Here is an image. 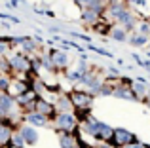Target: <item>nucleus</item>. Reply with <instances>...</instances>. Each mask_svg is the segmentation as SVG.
Instances as JSON below:
<instances>
[{"label": "nucleus", "mask_w": 150, "mask_h": 148, "mask_svg": "<svg viewBox=\"0 0 150 148\" xmlns=\"http://www.w3.org/2000/svg\"><path fill=\"white\" fill-rule=\"evenodd\" d=\"M59 142H61V148H76L74 137L70 133H63L61 137H59Z\"/></svg>", "instance_id": "obj_5"}, {"label": "nucleus", "mask_w": 150, "mask_h": 148, "mask_svg": "<svg viewBox=\"0 0 150 148\" xmlns=\"http://www.w3.org/2000/svg\"><path fill=\"white\" fill-rule=\"evenodd\" d=\"M21 139L25 142H29V144H34V142L38 141V135H36V131L33 129V127H29V125H25L21 129Z\"/></svg>", "instance_id": "obj_4"}, {"label": "nucleus", "mask_w": 150, "mask_h": 148, "mask_svg": "<svg viewBox=\"0 0 150 148\" xmlns=\"http://www.w3.org/2000/svg\"><path fill=\"white\" fill-rule=\"evenodd\" d=\"M11 108V99L4 93H0V112H8Z\"/></svg>", "instance_id": "obj_9"}, {"label": "nucleus", "mask_w": 150, "mask_h": 148, "mask_svg": "<svg viewBox=\"0 0 150 148\" xmlns=\"http://www.w3.org/2000/svg\"><path fill=\"white\" fill-rule=\"evenodd\" d=\"M36 108H38V112H40L42 116H50V114H53V106H51V104H48L46 101H38Z\"/></svg>", "instance_id": "obj_7"}, {"label": "nucleus", "mask_w": 150, "mask_h": 148, "mask_svg": "<svg viewBox=\"0 0 150 148\" xmlns=\"http://www.w3.org/2000/svg\"><path fill=\"white\" fill-rule=\"evenodd\" d=\"M141 32H144V34H146V32H148V25H143V29H141Z\"/></svg>", "instance_id": "obj_19"}, {"label": "nucleus", "mask_w": 150, "mask_h": 148, "mask_svg": "<svg viewBox=\"0 0 150 148\" xmlns=\"http://www.w3.org/2000/svg\"><path fill=\"white\" fill-rule=\"evenodd\" d=\"M112 36L116 38V40H124L125 32H124V30H120V29H116V30H112Z\"/></svg>", "instance_id": "obj_12"}, {"label": "nucleus", "mask_w": 150, "mask_h": 148, "mask_svg": "<svg viewBox=\"0 0 150 148\" xmlns=\"http://www.w3.org/2000/svg\"><path fill=\"white\" fill-rule=\"evenodd\" d=\"M27 120H29L30 123H34V125H46V116H42L40 112H30L29 116H27Z\"/></svg>", "instance_id": "obj_6"}, {"label": "nucleus", "mask_w": 150, "mask_h": 148, "mask_svg": "<svg viewBox=\"0 0 150 148\" xmlns=\"http://www.w3.org/2000/svg\"><path fill=\"white\" fill-rule=\"evenodd\" d=\"M11 67L15 68V70H23V68H27V61L23 55H15L13 59H11Z\"/></svg>", "instance_id": "obj_8"}, {"label": "nucleus", "mask_w": 150, "mask_h": 148, "mask_svg": "<svg viewBox=\"0 0 150 148\" xmlns=\"http://www.w3.org/2000/svg\"><path fill=\"white\" fill-rule=\"evenodd\" d=\"M53 63H55V65H65V63H67V55H65V53L55 51V53H53Z\"/></svg>", "instance_id": "obj_10"}, {"label": "nucleus", "mask_w": 150, "mask_h": 148, "mask_svg": "<svg viewBox=\"0 0 150 148\" xmlns=\"http://www.w3.org/2000/svg\"><path fill=\"white\" fill-rule=\"evenodd\" d=\"M112 137L116 139L118 144H127V142H133V135L129 133V131H125V129H114Z\"/></svg>", "instance_id": "obj_3"}, {"label": "nucleus", "mask_w": 150, "mask_h": 148, "mask_svg": "<svg viewBox=\"0 0 150 148\" xmlns=\"http://www.w3.org/2000/svg\"><path fill=\"white\" fill-rule=\"evenodd\" d=\"M114 95H116V97H122V99H135V95H133V93H129L127 89H118V91H114Z\"/></svg>", "instance_id": "obj_11"}, {"label": "nucleus", "mask_w": 150, "mask_h": 148, "mask_svg": "<svg viewBox=\"0 0 150 148\" xmlns=\"http://www.w3.org/2000/svg\"><path fill=\"white\" fill-rule=\"evenodd\" d=\"M144 42H146V38H144V36H137V38H133L131 44H133V46H143Z\"/></svg>", "instance_id": "obj_14"}, {"label": "nucleus", "mask_w": 150, "mask_h": 148, "mask_svg": "<svg viewBox=\"0 0 150 148\" xmlns=\"http://www.w3.org/2000/svg\"><path fill=\"white\" fill-rule=\"evenodd\" d=\"M84 19H86V21H93V19H95V11H93V10H88L84 13Z\"/></svg>", "instance_id": "obj_13"}, {"label": "nucleus", "mask_w": 150, "mask_h": 148, "mask_svg": "<svg viewBox=\"0 0 150 148\" xmlns=\"http://www.w3.org/2000/svg\"><path fill=\"white\" fill-rule=\"evenodd\" d=\"M74 123H76V120L70 114H59L57 116V127L63 129V131H70L74 127Z\"/></svg>", "instance_id": "obj_2"}, {"label": "nucleus", "mask_w": 150, "mask_h": 148, "mask_svg": "<svg viewBox=\"0 0 150 148\" xmlns=\"http://www.w3.org/2000/svg\"><path fill=\"white\" fill-rule=\"evenodd\" d=\"M70 101H72L74 106L86 108V106H89V104H91L93 97H91V95H88V93H82V91H74L72 95H70Z\"/></svg>", "instance_id": "obj_1"}, {"label": "nucleus", "mask_w": 150, "mask_h": 148, "mask_svg": "<svg viewBox=\"0 0 150 148\" xmlns=\"http://www.w3.org/2000/svg\"><path fill=\"white\" fill-rule=\"evenodd\" d=\"M135 89H137L139 93H143V91H144V85H143V84H135Z\"/></svg>", "instance_id": "obj_17"}, {"label": "nucleus", "mask_w": 150, "mask_h": 148, "mask_svg": "<svg viewBox=\"0 0 150 148\" xmlns=\"http://www.w3.org/2000/svg\"><path fill=\"white\" fill-rule=\"evenodd\" d=\"M8 137H10V131L8 129H0V141H6Z\"/></svg>", "instance_id": "obj_16"}, {"label": "nucleus", "mask_w": 150, "mask_h": 148, "mask_svg": "<svg viewBox=\"0 0 150 148\" xmlns=\"http://www.w3.org/2000/svg\"><path fill=\"white\" fill-rule=\"evenodd\" d=\"M8 87V78H4V76H0V91H4V89Z\"/></svg>", "instance_id": "obj_15"}, {"label": "nucleus", "mask_w": 150, "mask_h": 148, "mask_svg": "<svg viewBox=\"0 0 150 148\" xmlns=\"http://www.w3.org/2000/svg\"><path fill=\"white\" fill-rule=\"evenodd\" d=\"M69 78H70V80H78V78H80V74H78V72H74V74H69Z\"/></svg>", "instance_id": "obj_18"}]
</instances>
